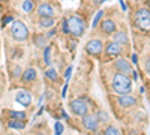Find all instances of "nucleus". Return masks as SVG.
<instances>
[{"label": "nucleus", "instance_id": "nucleus-2", "mask_svg": "<svg viewBox=\"0 0 150 135\" xmlns=\"http://www.w3.org/2000/svg\"><path fill=\"white\" fill-rule=\"evenodd\" d=\"M132 24L141 33L150 35V9L146 6L137 8L132 14Z\"/></svg>", "mask_w": 150, "mask_h": 135}, {"label": "nucleus", "instance_id": "nucleus-14", "mask_svg": "<svg viewBox=\"0 0 150 135\" xmlns=\"http://www.w3.org/2000/svg\"><path fill=\"white\" fill-rule=\"evenodd\" d=\"M111 41H114L116 44H119L120 47H128L129 45V35L125 29H117L111 36Z\"/></svg>", "mask_w": 150, "mask_h": 135}, {"label": "nucleus", "instance_id": "nucleus-11", "mask_svg": "<svg viewBox=\"0 0 150 135\" xmlns=\"http://www.w3.org/2000/svg\"><path fill=\"white\" fill-rule=\"evenodd\" d=\"M36 14L39 18H45V17H56V8L53 3L50 2H42L36 6Z\"/></svg>", "mask_w": 150, "mask_h": 135}, {"label": "nucleus", "instance_id": "nucleus-30", "mask_svg": "<svg viewBox=\"0 0 150 135\" xmlns=\"http://www.w3.org/2000/svg\"><path fill=\"white\" fill-rule=\"evenodd\" d=\"M119 5H120V9H122L123 12H126V11H128V5L125 3V0H119Z\"/></svg>", "mask_w": 150, "mask_h": 135}, {"label": "nucleus", "instance_id": "nucleus-3", "mask_svg": "<svg viewBox=\"0 0 150 135\" xmlns=\"http://www.w3.org/2000/svg\"><path fill=\"white\" fill-rule=\"evenodd\" d=\"M111 90L116 95H131L132 93V78L125 74L114 72L111 77Z\"/></svg>", "mask_w": 150, "mask_h": 135}, {"label": "nucleus", "instance_id": "nucleus-12", "mask_svg": "<svg viewBox=\"0 0 150 135\" xmlns=\"http://www.w3.org/2000/svg\"><path fill=\"white\" fill-rule=\"evenodd\" d=\"M116 104L122 108V110H131L134 107H137L138 99L132 95H119V98L116 99Z\"/></svg>", "mask_w": 150, "mask_h": 135}, {"label": "nucleus", "instance_id": "nucleus-21", "mask_svg": "<svg viewBox=\"0 0 150 135\" xmlns=\"http://www.w3.org/2000/svg\"><path fill=\"white\" fill-rule=\"evenodd\" d=\"M105 18V9H99L98 12H96V15L93 17V21H92V29L95 30V29H98V26H99V23H101L102 20Z\"/></svg>", "mask_w": 150, "mask_h": 135}, {"label": "nucleus", "instance_id": "nucleus-29", "mask_svg": "<svg viewBox=\"0 0 150 135\" xmlns=\"http://www.w3.org/2000/svg\"><path fill=\"white\" fill-rule=\"evenodd\" d=\"M62 132H63V125H62L60 122H57V123H56V131H54V134H56V135H60Z\"/></svg>", "mask_w": 150, "mask_h": 135}, {"label": "nucleus", "instance_id": "nucleus-32", "mask_svg": "<svg viewBox=\"0 0 150 135\" xmlns=\"http://www.w3.org/2000/svg\"><path fill=\"white\" fill-rule=\"evenodd\" d=\"M71 74H72V66H68V69H66V74H65V78H66V81L71 78Z\"/></svg>", "mask_w": 150, "mask_h": 135}, {"label": "nucleus", "instance_id": "nucleus-27", "mask_svg": "<svg viewBox=\"0 0 150 135\" xmlns=\"http://www.w3.org/2000/svg\"><path fill=\"white\" fill-rule=\"evenodd\" d=\"M15 18L12 17V15H3V18H2V27H6V26H9V24H12V21H14Z\"/></svg>", "mask_w": 150, "mask_h": 135}, {"label": "nucleus", "instance_id": "nucleus-26", "mask_svg": "<svg viewBox=\"0 0 150 135\" xmlns=\"http://www.w3.org/2000/svg\"><path fill=\"white\" fill-rule=\"evenodd\" d=\"M21 74H23V69H21L20 65H14V66L11 68V77L12 78H20Z\"/></svg>", "mask_w": 150, "mask_h": 135}, {"label": "nucleus", "instance_id": "nucleus-22", "mask_svg": "<svg viewBox=\"0 0 150 135\" xmlns=\"http://www.w3.org/2000/svg\"><path fill=\"white\" fill-rule=\"evenodd\" d=\"M8 128L15 129V131H23L24 128H26V122H23V120H11V119H9Z\"/></svg>", "mask_w": 150, "mask_h": 135}, {"label": "nucleus", "instance_id": "nucleus-35", "mask_svg": "<svg viewBox=\"0 0 150 135\" xmlns=\"http://www.w3.org/2000/svg\"><path fill=\"white\" fill-rule=\"evenodd\" d=\"M104 2H107V0H102V3H104Z\"/></svg>", "mask_w": 150, "mask_h": 135}, {"label": "nucleus", "instance_id": "nucleus-19", "mask_svg": "<svg viewBox=\"0 0 150 135\" xmlns=\"http://www.w3.org/2000/svg\"><path fill=\"white\" fill-rule=\"evenodd\" d=\"M5 114H8V117L11 120H23L26 122L27 119V114L24 111H14V110H8V111H5Z\"/></svg>", "mask_w": 150, "mask_h": 135}, {"label": "nucleus", "instance_id": "nucleus-13", "mask_svg": "<svg viewBox=\"0 0 150 135\" xmlns=\"http://www.w3.org/2000/svg\"><path fill=\"white\" fill-rule=\"evenodd\" d=\"M15 101H17L20 105H23L24 108H27V107H30L32 102H33V96H32V93H30L29 90H26V89H18L17 93H15Z\"/></svg>", "mask_w": 150, "mask_h": 135}, {"label": "nucleus", "instance_id": "nucleus-5", "mask_svg": "<svg viewBox=\"0 0 150 135\" xmlns=\"http://www.w3.org/2000/svg\"><path fill=\"white\" fill-rule=\"evenodd\" d=\"M104 47H105V41L102 38H90L84 45V51H86L87 56L102 57Z\"/></svg>", "mask_w": 150, "mask_h": 135}, {"label": "nucleus", "instance_id": "nucleus-4", "mask_svg": "<svg viewBox=\"0 0 150 135\" xmlns=\"http://www.w3.org/2000/svg\"><path fill=\"white\" fill-rule=\"evenodd\" d=\"M9 35L15 42H26L29 41L30 30L23 20H14L9 27Z\"/></svg>", "mask_w": 150, "mask_h": 135}, {"label": "nucleus", "instance_id": "nucleus-8", "mask_svg": "<svg viewBox=\"0 0 150 135\" xmlns=\"http://www.w3.org/2000/svg\"><path fill=\"white\" fill-rule=\"evenodd\" d=\"M111 66H112V69H114L116 72L125 74V75H129V77H131L132 71H134L131 62H129L128 59H125V57H117V59H114V60H112V63H111Z\"/></svg>", "mask_w": 150, "mask_h": 135}, {"label": "nucleus", "instance_id": "nucleus-31", "mask_svg": "<svg viewBox=\"0 0 150 135\" xmlns=\"http://www.w3.org/2000/svg\"><path fill=\"white\" fill-rule=\"evenodd\" d=\"M144 68H146V71L150 74V56L146 59V62H144Z\"/></svg>", "mask_w": 150, "mask_h": 135}, {"label": "nucleus", "instance_id": "nucleus-24", "mask_svg": "<svg viewBox=\"0 0 150 135\" xmlns=\"http://www.w3.org/2000/svg\"><path fill=\"white\" fill-rule=\"evenodd\" d=\"M104 135H122L119 128L114 126V125H107L104 128Z\"/></svg>", "mask_w": 150, "mask_h": 135}, {"label": "nucleus", "instance_id": "nucleus-16", "mask_svg": "<svg viewBox=\"0 0 150 135\" xmlns=\"http://www.w3.org/2000/svg\"><path fill=\"white\" fill-rule=\"evenodd\" d=\"M32 41H33V45L39 50H44V48L50 44V39L45 36L44 32H38V33H33L32 36Z\"/></svg>", "mask_w": 150, "mask_h": 135}, {"label": "nucleus", "instance_id": "nucleus-28", "mask_svg": "<svg viewBox=\"0 0 150 135\" xmlns=\"http://www.w3.org/2000/svg\"><path fill=\"white\" fill-rule=\"evenodd\" d=\"M57 32H59V30H57V27L54 26V27L48 29V30H47V32H44V33H45V36H47L48 39H51V38H54V36L57 35Z\"/></svg>", "mask_w": 150, "mask_h": 135}, {"label": "nucleus", "instance_id": "nucleus-7", "mask_svg": "<svg viewBox=\"0 0 150 135\" xmlns=\"http://www.w3.org/2000/svg\"><path fill=\"white\" fill-rule=\"evenodd\" d=\"M123 47H120L119 44H116L114 41H108L105 42V47H104V59L110 60V59H117V57H122L123 54Z\"/></svg>", "mask_w": 150, "mask_h": 135}, {"label": "nucleus", "instance_id": "nucleus-1", "mask_svg": "<svg viewBox=\"0 0 150 135\" xmlns=\"http://www.w3.org/2000/svg\"><path fill=\"white\" fill-rule=\"evenodd\" d=\"M87 30V21L78 14H69L62 20L60 32L65 36H71L74 39H80Z\"/></svg>", "mask_w": 150, "mask_h": 135}, {"label": "nucleus", "instance_id": "nucleus-6", "mask_svg": "<svg viewBox=\"0 0 150 135\" xmlns=\"http://www.w3.org/2000/svg\"><path fill=\"white\" fill-rule=\"evenodd\" d=\"M69 110H71V113L74 116H77V117H83L87 113H90L89 111V104H87V101L81 99V98H78V99H72L69 102Z\"/></svg>", "mask_w": 150, "mask_h": 135}, {"label": "nucleus", "instance_id": "nucleus-15", "mask_svg": "<svg viewBox=\"0 0 150 135\" xmlns=\"http://www.w3.org/2000/svg\"><path fill=\"white\" fill-rule=\"evenodd\" d=\"M20 80H21V83H24V84L35 83V81L38 80V71H36L33 66H30V68H26V69L23 71V74H21Z\"/></svg>", "mask_w": 150, "mask_h": 135}, {"label": "nucleus", "instance_id": "nucleus-33", "mask_svg": "<svg viewBox=\"0 0 150 135\" xmlns=\"http://www.w3.org/2000/svg\"><path fill=\"white\" fill-rule=\"evenodd\" d=\"M131 60H132L134 65H137V63H138V56H137V54H131Z\"/></svg>", "mask_w": 150, "mask_h": 135}, {"label": "nucleus", "instance_id": "nucleus-9", "mask_svg": "<svg viewBox=\"0 0 150 135\" xmlns=\"http://www.w3.org/2000/svg\"><path fill=\"white\" fill-rule=\"evenodd\" d=\"M81 125L86 131H89L92 134H96L99 131V126H101L96 114H93V113H87L86 116H83L81 117Z\"/></svg>", "mask_w": 150, "mask_h": 135}, {"label": "nucleus", "instance_id": "nucleus-20", "mask_svg": "<svg viewBox=\"0 0 150 135\" xmlns=\"http://www.w3.org/2000/svg\"><path fill=\"white\" fill-rule=\"evenodd\" d=\"M45 77H47L50 81H54V83H59V81H60L59 72H57L56 68H53V66H48V69L45 71Z\"/></svg>", "mask_w": 150, "mask_h": 135}, {"label": "nucleus", "instance_id": "nucleus-23", "mask_svg": "<svg viewBox=\"0 0 150 135\" xmlns=\"http://www.w3.org/2000/svg\"><path fill=\"white\" fill-rule=\"evenodd\" d=\"M21 8H23V12H26V14H32V12L36 9L33 0H24L23 5H21Z\"/></svg>", "mask_w": 150, "mask_h": 135}, {"label": "nucleus", "instance_id": "nucleus-17", "mask_svg": "<svg viewBox=\"0 0 150 135\" xmlns=\"http://www.w3.org/2000/svg\"><path fill=\"white\" fill-rule=\"evenodd\" d=\"M57 24V18L56 17H45V18H39L38 20V27L41 30H48L54 27Z\"/></svg>", "mask_w": 150, "mask_h": 135}, {"label": "nucleus", "instance_id": "nucleus-25", "mask_svg": "<svg viewBox=\"0 0 150 135\" xmlns=\"http://www.w3.org/2000/svg\"><path fill=\"white\" fill-rule=\"evenodd\" d=\"M96 117L99 120V123H108L110 122V116L105 111H102V110H99V111L96 113Z\"/></svg>", "mask_w": 150, "mask_h": 135}, {"label": "nucleus", "instance_id": "nucleus-10", "mask_svg": "<svg viewBox=\"0 0 150 135\" xmlns=\"http://www.w3.org/2000/svg\"><path fill=\"white\" fill-rule=\"evenodd\" d=\"M98 27H99V30H101V33H102L104 36H112V33L119 29L116 20H112V18H110V17L104 18L101 23H99Z\"/></svg>", "mask_w": 150, "mask_h": 135}, {"label": "nucleus", "instance_id": "nucleus-18", "mask_svg": "<svg viewBox=\"0 0 150 135\" xmlns=\"http://www.w3.org/2000/svg\"><path fill=\"white\" fill-rule=\"evenodd\" d=\"M51 54H53V45L48 44L42 50V60H44L45 66H51V62H53V56Z\"/></svg>", "mask_w": 150, "mask_h": 135}, {"label": "nucleus", "instance_id": "nucleus-34", "mask_svg": "<svg viewBox=\"0 0 150 135\" xmlns=\"http://www.w3.org/2000/svg\"><path fill=\"white\" fill-rule=\"evenodd\" d=\"M36 135H47L45 132H39V134H36Z\"/></svg>", "mask_w": 150, "mask_h": 135}]
</instances>
